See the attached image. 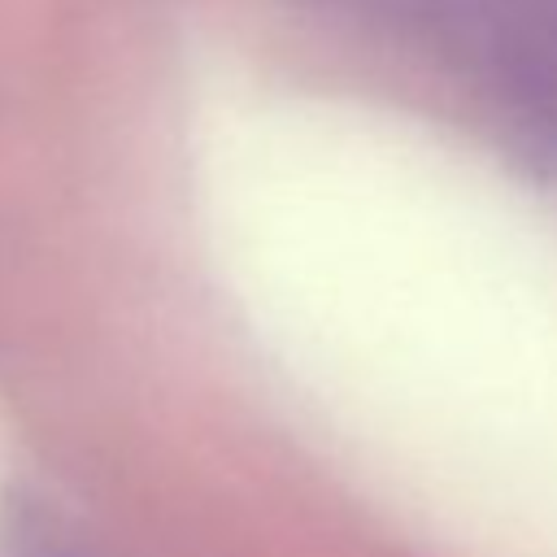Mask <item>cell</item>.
Here are the masks:
<instances>
[{
	"label": "cell",
	"instance_id": "obj_2",
	"mask_svg": "<svg viewBox=\"0 0 557 557\" xmlns=\"http://www.w3.org/2000/svg\"><path fill=\"white\" fill-rule=\"evenodd\" d=\"M4 557H70V553L57 548L44 531H35V522H17V531L4 544Z\"/></svg>",
	"mask_w": 557,
	"mask_h": 557
},
{
	"label": "cell",
	"instance_id": "obj_1",
	"mask_svg": "<svg viewBox=\"0 0 557 557\" xmlns=\"http://www.w3.org/2000/svg\"><path fill=\"white\" fill-rule=\"evenodd\" d=\"M483 61L522 144L557 152V0H496Z\"/></svg>",
	"mask_w": 557,
	"mask_h": 557
}]
</instances>
